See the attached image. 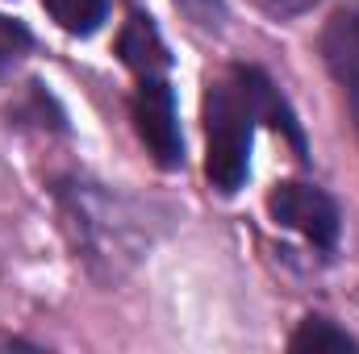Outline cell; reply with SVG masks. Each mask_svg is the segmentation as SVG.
Listing matches in <instances>:
<instances>
[{
    "label": "cell",
    "mask_w": 359,
    "mask_h": 354,
    "mask_svg": "<svg viewBox=\"0 0 359 354\" xmlns=\"http://www.w3.org/2000/svg\"><path fill=\"white\" fill-rule=\"evenodd\" d=\"M29 46H34L29 29H25L21 21H13V17L0 13V63H17Z\"/></svg>",
    "instance_id": "obj_9"
},
{
    "label": "cell",
    "mask_w": 359,
    "mask_h": 354,
    "mask_svg": "<svg viewBox=\"0 0 359 354\" xmlns=\"http://www.w3.org/2000/svg\"><path fill=\"white\" fill-rule=\"evenodd\" d=\"M288 346L297 354H355L359 342L347 334V330H339L334 321H322V317H309V321H301V330L288 338Z\"/></svg>",
    "instance_id": "obj_7"
},
{
    "label": "cell",
    "mask_w": 359,
    "mask_h": 354,
    "mask_svg": "<svg viewBox=\"0 0 359 354\" xmlns=\"http://www.w3.org/2000/svg\"><path fill=\"white\" fill-rule=\"evenodd\" d=\"M234 80H238V88L247 92V100H251V108H255V121H268L276 129H284L288 134V142L305 155V138H301V125H297V117H292V108L284 104V96L276 92L268 76L259 71V67H234Z\"/></svg>",
    "instance_id": "obj_6"
},
{
    "label": "cell",
    "mask_w": 359,
    "mask_h": 354,
    "mask_svg": "<svg viewBox=\"0 0 359 354\" xmlns=\"http://www.w3.org/2000/svg\"><path fill=\"white\" fill-rule=\"evenodd\" d=\"M322 55L359 113V8H343L330 17V25L322 34Z\"/></svg>",
    "instance_id": "obj_4"
},
{
    "label": "cell",
    "mask_w": 359,
    "mask_h": 354,
    "mask_svg": "<svg viewBox=\"0 0 359 354\" xmlns=\"http://www.w3.org/2000/svg\"><path fill=\"white\" fill-rule=\"evenodd\" d=\"M318 0H268L271 13H280V17H297V13H305V8H313Z\"/></svg>",
    "instance_id": "obj_10"
},
{
    "label": "cell",
    "mask_w": 359,
    "mask_h": 354,
    "mask_svg": "<svg viewBox=\"0 0 359 354\" xmlns=\"http://www.w3.org/2000/svg\"><path fill=\"white\" fill-rule=\"evenodd\" d=\"M268 208L280 225L305 234L313 246H334L339 238V208L313 183H280L268 196Z\"/></svg>",
    "instance_id": "obj_3"
},
{
    "label": "cell",
    "mask_w": 359,
    "mask_h": 354,
    "mask_svg": "<svg viewBox=\"0 0 359 354\" xmlns=\"http://www.w3.org/2000/svg\"><path fill=\"white\" fill-rule=\"evenodd\" d=\"M251 121L255 108L238 80L217 84L205 96V129H209V150H205V176L217 192L234 196L247 183V159H251Z\"/></svg>",
    "instance_id": "obj_1"
},
{
    "label": "cell",
    "mask_w": 359,
    "mask_h": 354,
    "mask_svg": "<svg viewBox=\"0 0 359 354\" xmlns=\"http://www.w3.org/2000/svg\"><path fill=\"white\" fill-rule=\"evenodd\" d=\"M117 55H121V63H126L130 71H138L142 80H159V76L172 67L168 46H163L159 29L151 25V17H130V21H126V29H121V38H117Z\"/></svg>",
    "instance_id": "obj_5"
},
{
    "label": "cell",
    "mask_w": 359,
    "mask_h": 354,
    "mask_svg": "<svg viewBox=\"0 0 359 354\" xmlns=\"http://www.w3.org/2000/svg\"><path fill=\"white\" fill-rule=\"evenodd\" d=\"M134 129L155 155L159 167H180L184 163V134L176 121V96L159 80H142L134 92Z\"/></svg>",
    "instance_id": "obj_2"
},
{
    "label": "cell",
    "mask_w": 359,
    "mask_h": 354,
    "mask_svg": "<svg viewBox=\"0 0 359 354\" xmlns=\"http://www.w3.org/2000/svg\"><path fill=\"white\" fill-rule=\"evenodd\" d=\"M46 13L67 34H96L109 17V0H46Z\"/></svg>",
    "instance_id": "obj_8"
}]
</instances>
